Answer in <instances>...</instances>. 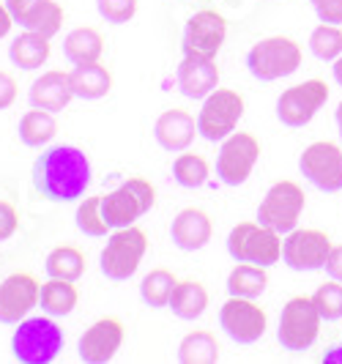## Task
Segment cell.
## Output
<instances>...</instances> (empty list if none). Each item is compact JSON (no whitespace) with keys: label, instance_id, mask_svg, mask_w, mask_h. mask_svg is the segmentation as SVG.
I'll use <instances>...</instances> for the list:
<instances>
[{"label":"cell","instance_id":"cell-1","mask_svg":"<svg viewBox=\"0 0 342 364\" xmlns=\"http://www.w3.org/2000/svg\"><path fill=\"white\" fill-rule=\"evenodd\" d=\"M33 186L44 200L72 203L90 186L88 156L74 146H55L33 162Z\"/></svg>","mask_w":342,"mask_h":364},{"label":"cell","instance_id":"cell-2","mask_svg":"<svg viewBox=\"0 0 342 364\" xmlns=\"http://www.w3.org/2000/svg\"><path fill=\"white\" fill-rule=\"evenodd\" d=\"M17 331L11 337L14 359L22 364H50L63 350V328L53 318L38 315L25 318L17 323Z\"/></svg>","mask_w":342,"mask_h":364},{"label":"cell","instance_id":"cell-3","mask_svg":"<svg viewBox=\"0 0 342 364\" xmlns=\"http://www.w3.org/2000/svg\"><path fill=\"white\" fill-rule=\"evenodd\" d=\"M228 255L235 263H257L269 269L282 257V233L263 222H238L228 236Z\"/></svg>","mask_w":342,"mask_h":364},{"label":"cell","instance_id":"cell-4","mask_svg":"<svg viewBox=\"0 0 342 364\" xmlns=\"http://www.w3.org/2000/svg\"><path fill=\"white\" fill-rule=\"evenodd\" d=\"M301 66V47L288 36L260 38L247 55V69L260 82H274L299 72Z\"/></svg>","mask_w":342,"mask_h":364},{"label":"cell","instance_id":"cell-5","mask_svg":"<svg viewBox=\"0 0 342 364\" xmlns=\"http://www.w3.org/2000/svg\"><path fill=\"white\" fill-rule=\"evenodd\" d=\"M321 321L324 318L315 307L312 296H293L282 307V315H279V328H277L279 346L290 353L309 350L315 346L318 334H321Z\"/></svg>","mask_w":342,"mask_h":364},{"label":"cell","instance_id":"cell-6","mask_svg":"<svg viewBox=\"0 0 342 364\" xmlns=\"http://www.w3.org/2000/svg\"><path fill=\"white\" fill-rule=\"evenodd\" d=\"M244 118V96L230 88H216L203 99L198 112V129L208 143H222L230 137Z\"/></svg>","mask_w":342,"mask_h":364},{"label":"cell","instance_id":"cell-7","mask_svg":"<svg viewBox=\"0 0 342 364\" xmlns=\"http://www.w3.org/2000/svg\"><path fill=\"white\" fill-rule=\"evenodd\" d=\"M145 250L148 236L140 228H115V233L107 238V247L102 250V274L112 282H124L140 269Z\"/></svg>","mask_w":342,"mask_h":364},{"label":"cell","instance_id":"cell-8","mask_svg":"<svg viewBox=\"0 0 342 364\" xmlns=\"http://www.w3.org/2000/svg\"><path fill=\"white\" fill-rule=\"evenodd\" d=\"M304 189L299 183L277 181L257 205V222L269 225L277 233H290V230H296L299 219L304 214Z\"/></svg>","mask_w":342,"mask_h":364},{"label":"cell","instance_id":"cell-9","mask_svg":"<svg viewBox=\"0 0 342 364\" xmlns=\"http://www.w3.org/2000/svg\"><path fill=\"white\" fill-rule=\"evenodd\" d=\"M260 159V140L250 132H233L222 140L216 156V176L228 186H241L252 176L255 164Z\"/></svg>","mask_w":342,"mask_h":364},{"label":"cell","instance_id":"cell-10","mask_svg":"<svg viewBox=\"0 0 342 364\" xmlns=\"http://www.w3.org/2000/svg\"><path fill=\"white\" fill-rule=\"evenodd\" d=\"M219 326L225 328V334L238 343V346H252L257 343L266 328H269V315L260 304H255V299H241L230 296L222 310H219Z\"/></svg>","mask_w":342,"mask_h":364},{"label":"cell","instance_id":"cell-11","mask_svg":"<svg viewBox=\"0 0 342 364\" xmlns=\"http://www.w3.org/2000/svg\"><path fill=\"white\" fill-rule=\"evenodd\" d=\"M331 238L318 228H296L282 241V260L293 272H318L326 269L331 255Z\"/></svg>","mask_w":342,"mask_h":364},{"label":"cell","instance_id":"cell-12","mask_svg":"<svg viewBox=\"0 0 342 364\" xmlns=\"http://www.w3.org/2000/svg\"><path fill=\"white\" fill-rule=\"evenodd\" d=\"M299 170L321 192H342V146L331 140H318L299 156Z\"/></svg>","mask_w":342,"mask_h":364},{"label":"cell","instance_id":"cell-13","mask_svg":"<svg viewBox=\"0 0 342 364\" xmlns=\"http://www.w3.org/2000/svg\"><path fill=\"white\" fill-rule=\"evenodd\" d=\"M326 102H328V85L324 80H306L282 91V96L277 99V118L290 129L306 127Z\"/></svg>","mask_w":342,"mask_h":364},{"label":"cell","instance_id":"cell-14","mask_svg":"<svg viewBox=\"0 0 342 364\" xmlns=\"http://www.w3.org/2000/svg\"><path fill=\"white\" fill-rule=\"evenodd\" d=\"M228 36V22L225 17L214 11V9H203L195 11L186 28H183V55H205V58H216V53L222 50Z\"/></svg>","mask_w":342,"mask_h":364},{"label":"cell","instance_id":"cell-15","mask_svg":"<svg viewBox=\"0 0 342 364\" xmlns=\"http://www.w3.org/2000/svg\"><path fill=\"white\" fill-rule=\"evenodd\" d=\"M41 285L28 272H17L0 282V323H19L38 304Z\"/></svg>","mask_w":342,"mask_h":364},{"label":"cell","instance_id":"cell-16","mask_svg":"<svg viewBox=\"0 0 342 364\" xmlns=\"http://www.w3.org/2000/svg\"><path fill=\"white\" fill-rule=\"evenodd\" d=\"M124 346V323L118 318H102L80 337V359L85 364H107Z\"/></svg>","mask_w":342,"mask_h":364},{"label":"cell","instance_id":"cell-17","mask_svg":"<svg viewBox=\"0 0 342 364\" xmlns=\"http://www.w3.org/2000/svg\"><path fill=\"white\" fill-rule=\"evenodd\" d=\"M176 82L186 99H205L219 88V66L214 58L205 55H183L176 72Z\"/></svg>","mask_w":342,"mask_h":364},{"label":"cell","instance_id":"cell-18","mask_svg":"<svg viewBox=\"0 0 342 364\" xmlns=\"http://www.w3.org/2000/svg\"><path fill=\"white\" fill-rule=\"evenodd\" d=\"M195 134H200L195 115H189L186 109H164L162 115L154 124V137L156 143L170 151V154H181L195 143Z\"/></svg>","mask_w":342,"mask_h":364},{"label":"cell","instance_id":"cell-19","mask_svg":"<svg viewBox=\"0 0 342 364\" xmlns=\"http://www.w3.org/2000/svg\"><path fill=\"white\" fill-rule=\"evenodd\" d=\"M211 236H214V225L203 208H183L176 214L173 225H170V238L183 252L203 250L211 241Z\"/></svg>","mask_w":342,"mask_h":364},{"label":"cell","instance_id":"cell-20","mask_svg":"<svg viewBox=\"0 0 342 364\" xmlns=\"http://www.w3.org/2000/svg\"><path fill=\"white\" fill-rule=\"evenodd\" d=\"M74 99V88H72V74L66 72H44L36 82L31 85V105L38 109H50V112H58V109H66L69 102Z\"/></svg>","mask_w":342,"mask_h":364},{"label":"cell","instance_id":"cell-21","mask_svg":"<svg viewBox=\"0 0 342 364\" xmlns=\"http://www.w3.org/2000/svg\"><path fill=\"white\" fill-rule=\"evenodd\" d=\"M102 211H105V219L109 222V228H129L143 214H148L143 208V203H140V198L129 189L127 183H121L109 195H102Z\"/></svg>","mask_w":342,"mask_h":364},{"label":"cell","instance_id":"cell-22","mask_svg":"<svg viewBox=\"0 0 342 364\" xmlns=\"http://www.w3.org/2000/svg\"><path fill=\"white\" fill-rule=\"evenodd\" d=\"M72 88L77 99H85V102H93V99H102L107 96L109 88H112V74L96 60V63H80L74 66L72 72Z\"/></svg>","mask_w":342,"mask_h":364},{"label":"cell","instance_id":"cell-23","mask_svg":"<svg viewBox=\"0 0 342 364\" xmlns=\"http://www.w3.org/2000/svg\"><path fill=\"white\" fill-rule=\"evenodd\" d=\"M9 58H11L14 66L25 69V72L38 69V66H44L47 58H50V38L36 33V31H25V33H19V36L11 41Z\"/></svg>","mask_w":342,"mask_h":364},{"label":"cell","instance_id":"cell-24","mask_svg":"<svg viewBox=\"0 0 342 364\" xmlns=\"http://www.w3.org/2000/svg\"><path fill=\"white\" fill-rule=\"evenodd\" d=\"M167 307L181 321H198L200 315L205 312V307H208V291L198 279H183V282L176 285Z\"/></svg>","mask_w":342,"mask_h":364},{"label":"cell","instance_id":"cell-25","mask_svg":"<svg viewBox=\"0 0 342 364\" xmlns=\"http://www.w3.org/2000/svg\"><path fill=\"white\" fill-rule=\"evenodd\" d=\"M102 53H105V38L96 28H74L72 33L63 38V55L74 66L96 63Z\"/></svg>","mask_w":342,"mask_h":364},{"label":"cell","instance_id":"cell-26","mask_svg":"<svg viewBox=\"0 0 342 364\" xmlns=\"http://www.w3.org/2000/svg\"><path fill=\"white\" fill-rule=\"evenodd\" d=\"M269 288V274L266 266L257 263H238L228 277V293L241 299H257Z\"/></svg>","mask_w":342,"mask_h":364},{"label":"cell","instance_id":"cell-27","mask_svg":"<svg viewBox=\"0 0 342 364\" xmlns=\"http://www.w3.org/2000/svg\"><path fill=\"white\" fill-rule=\"evenodd\" d=\"M77 288H74L69 279H55L50 277V282L41 285V293H38V304L41 310L53 318H63L77 307Z\"/></svg>","mask_w":342,"mask_h":364},{"label":"cell","instance_id":"cell-28","mask_svg":"<svg viewBox=\"0 0 342 364\" xmlns=\"http://www.w3.org/2000/svg\"><path fill=\"white\" fill-rule=\"evenodd\" d=\"M17 132H19V140H22L28 148H41V146H47V143L55 137L58 124H55V118H53V112H50V109L33 107L22 115Z\"/></svg>","mask_w":342,"mask_h":364},{"label":"cell","instance_id":"cell-29","mask_svg":"<svg viewBox=\"0 0 342 364\" xmlns=\"http://www.w3.org/2000/svg\"><path fill=\"white\" fill-rule=\"evenodd\" d=\"M181 364H216L219 362V343L211 331H189L178 346Z\"/></svg>","mask_w":342,"mask_h":364},{"label":"cell","instance_id":"cell-30","mask_svg":"<svg viewBox=\"0 0 342 364\" xmlns=\"http://www.w3.org/2000/svg\"><path fill=\"white\" fill-rule=\"evenodd\" d=\"M176 285H178V279H176L173 272H167V269H154V272H148L143 277V282H140V296H143V301L151 310H162V307L170 304V296L176 291Z\"/></svg>","mask_w":342,"mask_h":364},{"label":"cell","instance_id":"cell-31","mask_svg":"<svg viewBox=\"0 0 342 364\" xmlns=\"http://www.w3.org/2000/svg\"><path fill=\"white\" fill-rule=\"evenodd\" d=\"M44 269L50 277L55 279H69V282H77L82 274H85V255L77 250V247H55L53 252L47 255V263Z\"/></svg>","mask_w":342,"mask_h":364},{"label":"cell","instance_id":"cell-32","mask_svg":"<svg viewBox=\"0 0 342 364\" xmlns=\"http://www.w3.org/2000/svg\"><path fill=\"white\" fill-rule=\"evenodd\" d=\"M208 176H211L208 162L200 154H181L178 159L173 162V178L183 189H200V186H205Z\"/></svg>","mask_w":342,"mask_h":364},{"label":"cell","instance_id":"cell-33","mask_svg":"<svg viewBox=\"0 0 342 364\" xmlns=\"http://www.w3.org/2000/svg\"><path fill=\"white\" fill-rule=\"evenodd\" d=\"M309 53L315 55L318 60L324 63H334L342 55V31L340 25H318L312 33H309Z\"/></svg>","mask_w":342,"mask_h":364},{"label":"cell","instance_id":"cell-34","mask_svg":"<svg viewBox=\"0 0 342 364\" xmlns=\"http://www.w3.org/2000/svg\"><path fill=\"white\" fill-rule=\"evenodd\" d=\"M63 25V9L55 0H41L36 9L31 11V17L22 22L25 31H36L41 36L53 38Z\"/></svg>","mask_w":342,"mask_h":364},{"label":"cell","instance_id":"cell-35","mask_svg":"<svg viewBox=\"0 0 342 364\" xmlns=\"http://www.w3.org/2000/svg\"><path fill=\"white\" fill-rule=\"evenodd\" d=\"M77 228L85 233V236H107L109 233V222L105 219V211H102V195L96 198H85L77 208Z\"/></svg>","mask_w":342,"mask_h":364},{"label":"cell","instance_id":"cell-36","mask_svg":"<svg viewBox=\"0 0 342 364\" xmlns=\"http://www.w3.org/2000/svg\"><path fill=\"white\" fill-rule=\"evenodd\" d=\"M312 301L321 312L324 321H340L342 318V282L340 279H328L318 291L312 293Z\"/></svg>","mask_w":342,"mask_h":364},{"label":"cell","instance_id":"cell-37","mask_svg":"<svg viewBox=\"0 0 342 364\" xmlns=\"http://www.w3.org/2000/svg\"><path fill=\"white\" fill-rule=\"evenodd\" d=\"M96 9L109 25H124L137 14V0H96Z\"/></svg>","mask_w":342,"mask_h":364},{"label":"cell","instance_id":"cell-38","mask_svg":"<svg viewBox=\"0 0 342 364\" xmlns=\"http://www.w3.org/2000/svg\"><path fill=\"white\" fill-rule=\"evenodd\" d=\"M321 22L342 25V0H309Z\"/></svg>","mask_w":342,"mask_h":364},{"label":"cell","instance_id":"cell-39","mask_svg":"<svg viewBox=\"0 0 342 364\" xmlns=\"http://www.w3.org/2000/svg\"><path fill=\"white\" fill-rule=\"evenodd\" d=\"M17 228H19L17 208L9 200H0V241H9V238L17 233Z\"/></svg>","mask_w":342,"mask_h":364},{"label":"cell","instance_id":"cell-40","mask_svg":"<svg viewBox=\"0 0 342 364\" xmlns=\"http://www.w3.org/2000/svg\"><path fill=\"white\" fill-rule=\"evenodd\" d=\"M140 198V203H143L145 211H151L154 208V203H156V192H154V186H151V181H145V178H129V181H124Z\"/></svg>","mask_w":342,"mask_h":364},{"label":"cell","instance_id":"cell-41","mask_svg":"<svg viewBox=\"0 0 342 364\" xmlns=\"http://www.w3.org/2000/svg\"><path fill=\"white\" fill-rule=\"evenodd\" d=\"M17 99V80L9 72H0V109H9Z\"/></svg>","mask_w":342,"mask_h":364},{"label":"cell","instance_id":"cell-42","mask_svg":"<svg viewBox=\"0 0 342 364\" xmlns=\"http://www.w3.org/2000/svg\"><path fill=\"white\" fill-rule=\"evenodd\" d=\"M41 0H6V9L11 11V17H14V22H25V19L31 17V11L36 9Z\"/></svg>","mask_w":342,"mask_h":364},{"label":"cell","instance_id":"cell-43","mask_svg":"<svg viewBox=\"0 0 342 364\" xmlns=\"http://www.w3.org/2000/svg\"><path fill=\"white\" fill-rule=\"evenodd\" d=\"M326 274H328L331 279H340L342 282V244L331 247V255L326 260Z\"/></svg>","mask_w":342,"mask_h":364},{"label":"cell","instance_id":"cell-44","mask_svg":"<svg viewBox=\"0 0 342 364\" xmlns=\"http://www.w3.org/2000/svg\"><path fill=\"white\" fill-rule=\"evenodd\" d=\"M11 25H14V17H11V11H9L6 6H0V38L9 36Z\"/></svg>","mask_w":342,"mask_h":364},{"label":"cell","instance_id":"cell-45","mask_svg":"<svg viewBox=\"0 0 342 364\" xmlns=\"http://www.w3.org/2000/svg\"><path fill=\"white\" fill-rule=\"evenodd\" d=\"M324 362L326 364H342V346L328 348V350L324 353Z\"/></svg>","mask_w":342,"mask_h":364},{"label":"cell","instance_id":"cell-46","mask_svg":"<svg viewBox=\"0 0 342 364\" xmlns=\"http://www.w3.org/2000/svg\"><path fill=\"white\" fill-rule=\"evenodd\" d=\"M331 72H334V80H337V85L342 88V55L334 60V66H331Z\"/></svg>","mask_w":342,"mask_h":364},{"label":"cell","instance_id":"cell-47","mask_svg":"<svg viewBox=\"0 0 342 364\" xmlns=\"http://www.w3.org/2000/svg\"><path fill=\"white\" fill-rule=\"evenodd\" d=\"M334 118H337V129H340V140H342V102H340V107H337V115H334Z\"/></svg>","mask_w":342,"mask_h":364}]
</instances>
